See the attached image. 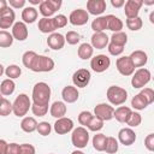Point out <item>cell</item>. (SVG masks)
Wrapping results in <instances>:
<instances>
[{
	"label": "cell",
	"instance_id": "cell-1",
	"mask_svg": "<svg viewBox=\"0 0 154 154\" xmlns=\"http://www.w3.org/2000/svg\"><path fill=\"white\" fill-rule=\"evenodd\" d=\"M51 99V88L45 82H38L32 88V101L37 105L48 106Z\"/></svg>",
	"mask_w": 154,
	"mask_h": 154
},
{
	"label": "cell",
	"instance_id": "cell-2",
	"mask_svg": "<svg viewBox=\"0 0 154 154\" xmlns=\"http://www.w3.org/2000/svg\"><path fill=\"white\" fill-rule=\"evenodd\" d=\"M106 95H107L108 101L112 105H116V106L123 105L126 101V99H128L126 90L124 88H122V87H118V85H111L107 89Z\"/></svg>",
	"mask_w": 154,
	"mask_h": 154
},
{
	"label": "cell",
	"instance_id": "cell-3",
	"mask_svg": "<svg viewBox=\"0 0 154 154\" xmlns=\"http://www.w3.org/2000/svg\"><path fill=\"white\" fill-rule=\"evenodd\" d=\"M31 106L32 105L29 96L26 94H19L13 101V113L17 117H24L28 113L29 108H31Z\"/></svg>",
	"mask_w": 154,
	"mask_h": 154
},
{
	"label": "cell",
	"instance_id": "cell-4",
	"mask_svg": "<svg viewBox=\"0 0 154 154\" xmlns=\"http://www.w3.org/2000/svg\"><path fill=\"white\" fill-rule=\"evenodd\" d=\"M53 69H54L53 59L37 54V57L35 58L30 70L34 71V72H48V71H52Z\"/></svg>",
	"mask_w": 154,
	"mask_h": 154
},
{
	"label": "cell",
	"instance_id": "cell-5",
	"mask_svg": "<svg viewBox=\"0 0 154 154\" xmlns=\"http://www.w3.org/2000/svg\"><path fill=\"white\" fill-rule=\"evenodd\" d=\"M71 142L76 148H84L87 147L88 142H89V132L87 131V129H84L83 126H78L72 131L71 135Z\"/></svg>",
	"mask_w": 154,
	"mask_h": 154
},
{
	"label": "cell",
	"instance_id": "cell-6",
	"mask_svg": "<svg viewBox=\"0 0 154 154\" xmlns=\"http://www.w3.org/2000/svg\"><path fill=\"white\" fill-rule=\"evenodd\" d=\"M150 77H152V75H150V71L149 70H147V69H138L135 73H134V76H132V79H131V85L134 87V88H136V89H138V88H142V87H144L149 81H150Z\"/></svg>",
	"mask_w": 154,
	"mask_h": 154
},
{
	"label": "cell",
	"instance_id": "cell-7",
	"mask_svg": "<svg viewBox=\"0 0 154 154\" xmlns=\"http://www.w3.org/2000/svg\"><path fill=\"white\" fill-rule=\"evenodd\" d=\"M61 6V0H45L40 4V13L43 18H49L53 16Z\"/></svg>",
	"mask_w": 154,
	"mask_h": 154
},
{
	"label": "cell",
	"instance_id": "cell-8",
	"mask_svg": "<svg viewBox=\"0 0 154 154\" xmlns=\"http://www.w3.org/2000/svg\"><path fill=\"white\" fill-rule=\"evenodd\" d=\"M111 65V60L107 55L105 54H99L95 55L94 58H91L90 60V67L95 71V72H103L106 71Z\"/></svg>",
	"mask_w": 154,
	"mask_h": 154
},
{
	"label": "cell",
	"instance_id": "cell-9",
	"mask_svg": "<svg viewBox=\"0 0 154 154\" xmlns=\"http://www.w3.org/2000/svg\"><path fill=\"white\" fill-rule=\"evenodd\" d=\"M117 70L123 76H131L135 71V66L130 59V57H120L117 59Z\"/></svg>",
	"mask_w": 154,
	"mask_h": 154
},
{
	"label": "cell",
	"instance_id": "cell-10",
	"mask_svg": "<svg viewBox=\"0 0 154 154\" xmlns=\"http://www.w3.org/2000/svg\"><path fill=\"white\" fill-rule=\"evenodd\" d=\"M90 72L87 69H78L72 76V82L77 88H85L90 82Z\"/></svg>",
	"mask_w": 154,
	"mask_h": 154
},
{
	"label": "cell",
	"instance_id": "cell-11",
	"mask_svg": "<svg viewBox=\"0 0 154 154\" xmlns=\"http://www.w3.org/2000/svg\"><path fill=\"white\" fill-rule=\"evenodd\" d=\"M94 113L97 118L105 120H111L114 118V108L107 103H99L94 108Z\"/></svg>",
	"mask_w": 154,
	"mask_h": 154
},
{
	"label": "cell",
	"instance_id": "cell-12",
	"mask_svg": "<svg viewBox=\"0 0 154 154\" xmlns=\"http://www.w3.org/2000/svg\"><path fill=\"white\" fill-rule=\"evenodd\" d=\"M88 19H89V13L85 10H82V8L73 10L70 13V17H69V22L72 25H77V26L87 24Z\"/></svg>",
	"mask_w": 154,
	"mask_h": 154
},
{
	"label": "cell",
	"instance_id": "cell-13",
	"mask_svg": "<svg viewBox=\"0 0 154 154\" xmlns=\"http://www.w3.org/2000/svg\"><path fill=\"white\" fill-rule=\"evenodd\" d=\"M142 5H143V0H128L124 5V13L126 18L138 17V12Z\"/></svg>",
	"mask_w": 154,
	"mask_h": 154
},
{
	"label": "cell",
	"instance_id": "cell-14",
	"mask_svg": "<svg viewBox=\"0 0 154 154\" xmlns=\"http://www.w3.org/2000/svg\"><path fill=\"white\" fill-rule=\"evenodd\" d=\"M73 129V122L70 118L63 117L57 119V122L54 123V131L58 135H65L67 132H70Z\"/></svg>",
	"mask_w": 154,
	"mask_h": 154
},
{
	"label": "cell",
	"instance_id": "cell-15",
	"mask_svg": "<svg viewBox=\"0 0 154 154\" xmlns=\"http://www.w3.org/2000/svg\"><path fill=\"white\" fill-rule=\"evenodd\" d=\"M14 12L11 7L0 10V28L7 29L11 25H14Z\"/></svg>",
	"mask_w": 154,
	"mask_h": 154
},
{
	"label": "cell",
	"instance_id": "cell-16",
	"mask_svg": "<svg viewBox=\"0 0 154 154\" xmlns=\"http://www.w3.org/2000/svg\"><path fill=\"white\" fill-rule=\"evenodd\" d=\"M106 10V1L105 0H89L87 2V12L94 16H99L103 13Z\"/></svg>",
	"mask_w": 154,
	"mask_h": 154
},
{
	"label": "cell",
	"instance_id": "cell-17",
	"mask_svg": "<svg viewBox=\"0 0 154 154\" xmlns=\"http://www.w3.org/2000/svg\"><path fill=\"white\" fill-rule=\"evenodd\" d=\"M119 142L124 146H131L136 141V134L130 128H124L118 132Z\"/></svg>",
	"mask_w": 154,
	"mask_h": 154
},
{
	"label": "cell",
	"instance_id": "cell-18",
	"mask_svg": "<svg viewBox=\"0 0 154 154\" xmlns=\"http://www.w3.org/2000/svg\"><path fill=\"white\" fill-rule=\"evenodd\" d=\"M66 40H65V36H63L59 32H53L48 36L47 38V45L49 48L52 49H55V51H59L64 47Z\"/></svg>",
	"mask_w": 154,
	"mask_h": 154
},
{
	"label": "cell",
	"instance_id": "cell-19",
	"mask_svg": "<svg viewBox=\"0 0 154 154\" xmlns=\"http://www.w3.org/2000/svg\"><path fill=\"white\" fill-rule=\"evenodd\" d=\"M12 35L18 41H24L28 37V28L24 22H16L12 26Z\"/></svg>",
	"mask_w": 154,
	"mask_h": 154
},
{
	"label": "cell",
	"instance_id": "cell-20",
	"mask_svg": "<svg viewBox=\"0 0 154 154\" xmlns=\"http://www.w3.org/2000/svg\"><path fill=\"white\" fill-rule=\"evenodd\" d=\"M61 96H63V100L67 103H73L78 100V96H79V93L77 90L76 87H72V85H66L63 91H61Z\"/></svg>",
	"mask_w": 154,
	"mask_h": 154
},
{
	"label": "cell",
	"instance_id": "cell-21",
	"mask_svg": "<svg viewBox=\"0 0 154 154\" xmlns=\"http://www.w3.org/2000/svg\"><path fill=\"white\" fill-rule=\"evenodd\" d=\"M108 36L105 32H94L91 36V46L96 49H102L108 45Z\"/></svg>",
	"mask_w": 154,
	"mask_h": 154
},
{
	"label": "cell",
	"instance_id": "cell-22",
	"mask_svg": "<svg viewBox=\"0 0 154 154\" xmlns=\"http://www.w3.org/2000/svg\"><path fill=\"white\" fill-rule=\"evenodd\" d=\"M130 59L134 64L135 67H141V66H144L148 61V57H147V53L143 52V51H134L130 55Z\"/></svg>",
	"mask_w": 154,
	"mask_h": 154
},
{
	"label": "cell",
	"instance_id": "cell-23",
	"mask_svg": "<svg viewBox=\"0 0 154 154\" xmlns=\"http://www.w3.org/2000/svg\"><path fill=\"white\" fill-rule=\"evenodd\" d=\"M38 30L43 34H53V31L57 29L55 23H54V18H41L38 20Z\"/></svg>",
	"mask_w": 154,
	"mask_h": 154
},
{
	"label": "cell",
	"instance_id": "cell-24",
	"mask_svg": "<svg viewBox=\"0 0 154 154\" xmlns=\"http://www.w3.org/2000/svg\"><path fill=\"white\" fill-rule=\"evenodd\" d=\"M49 112H51V116L57 119L63 118L66 114V105L63 101H55L52 103Z\"/></svg>",
	"mask_w": 154,
	"mask_h": 154
},
{
	"label": "cell",
	"instance_id": "cell-25",
	"mask_svg": "<svg viewBox=\"0 0 154 154\" xmlns=\"http://www.w3.org/2000/svg\"><path fill=\"white\" fill-rule=\"evenodd\" d=\"M106 17H107V29L113 32H120L123 29V22L113 14H107Z\"/></svg>",
	"mask_w": 154,
	"mask_h": 154
},
{
	"label": "cell",
	"instance_id": "cell-26",
	"mask_svg": "<svg viewBox=\"0 0 154 154\" xmlns=\"http://www.w3.org/2000/svg\"><path fill=\"white\" fill-rule=\"evenodd\" d=\"M37 16H38V12L35 7L32 6H29V7H25L22 12V19L24 23H34L36 19H37Z\"/></svg>",
	"mask_w": 154,
	"mask_h": 154
},
{
	"label": "cell",
	"instance_id": "cell-27",
	"mask_svg": "<svg viewBox=\"0 0 154 154\" xmlns=\"http://www.w3.org/2000/svg\"><path fill=\"white\" fill-rule=\"evenodd\" d=\"M131 113H132V111H131L129 107H126V106H120V107H118V108L114 111V118H116L119 123H126L128 119H129V117L131 116Z\"/></svg>",
	"mask_w": 154,
	"mask_h": 154
},
{
	"label": "cell",
	"instance_id": "cell-28",
	"mask_svg": "<svg viewBox=\"0 0 154 154\" xmlns=\"http://www.w3.org/2000/svg\"><path fill=\"white\" fill-rule=\"evenodd\" d=\"M37 126H38V124L35 120V118H32V117H25L20 122V129L24 132H32V131L37 130Z\"/></svg>",
	"mask_w": 154,
	"mask_h": 154
},
{
	"label": "cell",
	"instance_id": "cell-29",
	"mask_svg": "<svg viewBox=\"0 0 154 154\" xmlns=\"http://www.w3.org/2000/svg\"><path fill=\"white\" fill-rule=\"evenodd\" d=\"M78 57L83 60H87L89 58L93 57V53H94V47L89 43H82L78 48Z\"/></svg>",
	"mask_w": 154,
	"mask_h": 154
},
{
	"label": "cell",
	"instance_id": "cell-30",
	"mask_svg": "<svg viewBox=\"0 0 154 154\" xmlns=\"http://www.w3.org/2000/svg\"><path fill=\"white\" fill-rule=\"evenodd\" d=\"M106 141H107L106 135H103V134L95 135L93 137V147H94V149L97 150V152H103L105 147H106Z\"/></svg>",
	"mask_w": 154,
	"mask_h": 154
},
{
	"label": "cell",
	"instance_id": "cell-31",
	"mask_svg": "<svg viewBox=\"0 0 154 154\" xmlns=\"http://www.w3.org/2000/svg\"><path fill=\"white\" fill-rule=\"evenodd\" d=\"M91 29L95 32H103V30L107 29V17H97L91 23Z\"/></svg>",
	"mask_w": 154,
	"mask_h": 154
},
{
	"label": "cell",
	"instance_id": "cell-32",
	"mask_svg": "<svg viewBox=\"0 0 154 154\" xmlns=\"http://www.w3.org/2000/svg\"><path fill=\"white\" fill-rule=\"evenodd\" d=\"M14 88H16V84L12 79L7 78V79H4L1 82V85H0V91L4 96H7V95H11L13 91H14Z\"/></svg>",
	"mask_w": 154,
	"mask_h": 154
},
{
	"label": "cell",
	"instance_id": "cell-33",
	"mask_svg": "<svg viewBox=\"0 0 154 154\" xmlns=\"http://www.w3.org/2000/svg\"><path fill=\"white\" fill-rule=\"evenodd\" d=\"M13 35L7 32L6 30H1L0 31V47L1 48H6L10 47L13 43Z\"/></svg>",
	"mask_w": 154,
	"mask_h": 154
},
{
	"label": "cell",
	"instance_id": "cell-34",
	"mask_svg": "<svg viewBox=\"0 0 154 154\" xmlns=\"http://www.w3.org/2000/svg\"><path fill=\"white\" fill-rule=\"evenodd\" d=\"M111 42L114 43V45H118V46H122L124 47L128 42V35L123 31L120 32H113V35L111 36Z\"/></svg>",
	"mask_w": 154,
	"mask_h": 154
},
{
	"label": "cell",
	"instance_id": "cell-35",
	"mask_svg": "<svg viewBox=\"0 0 154 154\" xmlns=\"http://www.w3.org/2000/svg\"><path fill=\"white\" fill-rule=\"evenodd\" d=\"M37 57V54L34 52V51H26L24 54H23V57H22V61H23V65L26 67V69H31V65H32V63H34V60H35V58Z\"/></svg>",
	"mask_w": 154,
	"mask_h": 154
},
{
	"label": "cell",
	"instance_id": "cell-36",
	"mask_svg": "<svg viewBox=\"0 0 154 154\" xmlns=\"http://www.w3.org/2000/svg\"><path fill=\"white\" fill-rule=\"evenodd\" d=\"M131 106H132L135 109H144V108L148 106V103H147V101L144 100V97H143L141 94H137V95H135V96L132 97V100H131Z\"/></svg>",
	"mask_w": 154,
	"mask_h": 154
},
{
	"label": "cell",
	"instance_id": "cell-37",
	"mask_svg": "<svg viewBox=\"0 0 154 154\" xmlns=\"http://www.w3.org/2000/svg\"><path fill=\"white\" fill-rule=\"evenodd\" d=\"M11 112H13V103H11L6 97H1V105H0V116L6 117Z\"/></svg>",
	"mask_w": 154,
	"mask_h": 154
},
{
	"label": "cell",
	"instance_id": "cell-38",
	"mask_svg": "<svg viewBox=\"0 0 154 154\" xmlns=\"http://www.w3.org/2000/svg\"><path fill=\"white\" fill-rule=\"evenodd\" d=\"M105 152H106L107 154H114V153L118 152V141H117L114 137H112V136L107 137Z\"/></svg>",
	"mask_w": 154,
	"mask_h": 154
},
{
	"label": "cell",
	"instance_id": "cell-39",
	"mask_svg": "<svg viewBox=\"0 0 154 154\" xmlns=\"http://www.w3.org/2000/svg\"><path fill=\"white\" fill-rule=\"evenodd\" d=\"M22 73V70L18 65H8L5 70V75L10 78V79H14V78H18Z\"/></svg>",
	"mask_w": 154,
	"mask_h": 154
},
{
	"label": "cell",
	"instance_id": "cell-40",
	"mask_svg": "<svg viewBox=\"0 0 154 154\" xmlns=\"http://www.w3.org/2000/svg\"><path fill=\"white\" fill-rule=\"evenodd\" d=\"M143 25V22L140 17H136V18H128L126 19V26L128 29L132 30V31H137L142 28Z\"/></svg>",
	"mask_w": 154,
	"mask_h": 154
},
{
	"label": "cell",
	"instance_id": "cell-41",
	"mask_svg": "<svg viewBox=\"0 0 154 154\" xmlns=\"http://www.w3.org/2000/svg\"><path fill=\"white\" fill-rule=\"evenodd\" d=\"M87 128H88L90 131H99V130H101V129L103 128V120L100 119V118H97L96 116H94Z\"/></svg>",
	"mask_w": 154,
	"mask_h": 154
},
{
	"label": "cell",
	"instance_id": "cell-42",
	"mask_svg": "<svg viewBox=\"0 0 154 154\" xmlns=\"http://www.w3.org/2000/svg\"><path fill=\"white\" fill-rule=\"evenodd\" d=\"M141 122H142V117H141V114L137 113V112H132L131 116L129 117L126 124H128L129 126H131V128H136V126H138V125L141 124Z\"/></svg>",
	"mask_w": 154,
	"mask_h": 154
},
{
	"label": "cell",
	"instance_id": "cell-43",
	"mask_svg": "<svg viewBox=\"0 0 154 154\" xmlns=\"http://www.w3.org/2000/svg\"><path fill=\"white\" fill-rule=\"evenodd\" d=\"M31 111L35 116H38V117H43L46 116V113L48 112V106L46 105H37V103H32L31 106Z\"/></svg>",
	"mask_w": 154,
	"mask_h": 154
},
{
	"label": "cell",
	"instance_id": "cell-44",
	"mask_svg": "<svg viewBox=\"0 0 154 154\" xmlns=\"http://www.w3.org/2000/svg\"><path fill=\"white\" fill-rule=\"evenodd\" d=\"M93 117H94V116L91 114V112H89V111H83V112H81L79 116H78V122H79L81 125L88 126V124L90 123V120L93 119Z\"/></svg>",
	"mask_w": 154,
	"mask_h": 154
},
{
	"label": "cell",
	"instance_id": "cell-45",
	"mask_svg": "<svg viewBox=\"0 0 154 154\" xmlns=\"http://www.w3.org/2000/svg\"><path fill=\"white\" fill-rule=\"evenodd\" d=\"M65 40L69 45H77L81 40V35L76 31H67V34L65 35Z\"/></svg>",
	"mask_w": 154,
	"mask_h": 154
},
{
	"label": "cell",
	"instance_id": "cell-46",
	"mask_svg": "<svg viewBox=\"0 0 154 154\" xmlns=\"http://www.w3.org/2000/svg\"><path fill=\"white\" fill-rule=\"evenodd\" d=\"M37 131L42 136H48L51 134V131H52V126H51V124L48 122H41V123H38Z\"/></svg>",
	"mask_w": 154,
	"mask_h": 154
},
{
	"label": "cell",
	"instance_id": "cell-47",
	"mask_svg": "<svg viewBox=\"0 0 154 154\" xmlns=\"http://www.w3.org/2000/svg\"><path fill=\"white\" fill-rule=\"evenodd\" d=\"M140 94L144 97V100L147 101L148 105H150L152 102H154V90L152 88H144V89L141 90Z\"/></svg>",
	"mask_w": 154,
	"mask_h": 154
},
{
	"label": "cell",
	"instance_id": "cell-48",
	"mask_svg": "<svg viewBox=\"0 0 154 154\" xmlns=\"http://www.w3.org/2000/svg\"><path fill=\"white\" fill-rule=\"evenodd\" d=\"M108 52H109V54H112V55H119V54H122L123 52H124V47H122V46H118V45H114V43H109L108 45Z\"/></svg>",
	"mask_w": 154,
	"mask_h": 154
},
{
	"label": "cell",
	"instance_id": "cell-49",
	"mask_svg": "<svg viewBox=\"0 0 154 154\" xmlns=\"http://www.w3.org/2000/svg\"><path fill=\"white\" fill-rule=\"evenodd\" d=\"M54 23H55L57 29L64 28V26L67 24V18H66L64 14H58V16L54 17Z\"/></svg>",
	"mask_w": 154,
	"mask_h": 154
},
{
	"label": "cell",
	"instance_id": "cell-50",
	"mask_svg": "<svg viewBox=\"0 0 154 154\" xmlns=\"http://www.w3.org/2000/svg\"><path fill=\"white\" fill-rule=\"evenodd\" d=\"M144 147H146L148 150L154 152V134L147 135V137L144 138Z\"/></svg>",
	"mask_w": 154,
	"mask_h": 154
},
{
	"label": "cell",
	"instance_id": "cell-51",
	"mask_svg": "<svg viewBox=\"0 0 154 154\" xmlns=\"http://www.w3.org/2000/svg\"><path fill=\"white\" fill-rule=\"evenodd\" d=\"M19 154H35V147L29 143H23V144H20Z\"/></svg>",
	"mask_w": 154,
	"mask_h": 154
},
{
	"label": "cell",
	"instance_id": "cell-52",
	"mask_svg": "<svg viewBox=\"0 0 154 154\" xmlns=\"http://www.w3.org/2000/svg\"><path fill=\"white\" fill-rule=\"evenodd\" d=\"M20 153V144L17 143H10L7 154H19Z\"/></svg>",
	"mask_w": 154,
	"mask_h": 154
},
{
	"label": "cell",
	"instance_id": "cell-53",
	"mask_svg": "<svg viewBox=\"0 0 154 154\" xmlns=\"http://www.w3.org/2000/svg\"><path fill=\"white\" fill-rule=\"evenodd\" d=\"M8 5L13 8H20L25 5V0H8Z\"/></svg>",
	"mask_w": 154,
	"mask_h": 154
},
{
	"label": "cell",
	"instance_id": "cell-54",
	"mask_svg": "<svg viewBox=\"0 0 154 154\" xmlns=\"http://www.w3.org/2000/svg\"><path fill=\"white\" fill-rule=\"evenodd\" d=\"M8 144L5 140H0V154H7Z\"/></svg>",
	"mask_w": 154,
	"mask_h": 154
},
{
	"label": "cell",
	"instance_id": "cell-55",
	"mask_svg": "<svg viewBox=\"0 0 154 154\" xmlns=\"http://www.w3.org/2000/svg\"><path fill=\"white\" fill-rule=\"evenodd\" d=\"M111 4L113 7H122L125 5V1L124 0H111Z\"/></svg>",
	"mask_w": 154,
	"mask_h": 154
},
{
	"label": "cell",
	"instance_id": "cell-56",
	"mask_svg": "<svg viewBox=\"0 0 154 154\" xmlns=\"http://www.w3.org/2000/svg\"><path fill=\"white\" fill-rule=\"evenodd\" d=\"M29 2L32 4V5H38V4H41L42 1H41V0H29Z\"/></svg>",
	"mask_w": 154,
	"mask_h": 154
},
{
	"label": "cell",
	"instance_id": "cell-57",
	"mask_svg": "<svg viewBox=\"0 0 154 154\" xmlns=\"http://www.w3.org/2000/svg\"><path fill=\"white\" fill-rule=\"evenodd\" d=\"M149 20H150L152 24H154V11L150 12V14H149Z\"/></svg>",
	"mask_w": 154,
	"mask_h": 154
},
{
	"label": "cell",
	"instance_id": "cell-58",
	"mask_svg": "<svg viewBox=\"0 0 154 154\" xmlns=\"http://www.w3.org/2000/svg\"><path fill=\"white\" fill-rule=\"evenodd\" d=\"M143 4L144 5H154V0H144Z\"/></svg>",
	"mask_w": 154,
	"mask_h": 154
},
{
	"label": "cell",
	"instance_id": "cell-59",
	"mask_svg": "<svg viewBox=\"0 0 154 154\" xmlns=\"http://www.w3.org/2000/svg\"><path fill=\"white\" fill-rule=\"evenodd\" d=\"M71 154H84V153H83L82 150H73Z\"/></svg>",
	"mask_w": 154,
	"mask_h": 154
}]
</instances>
